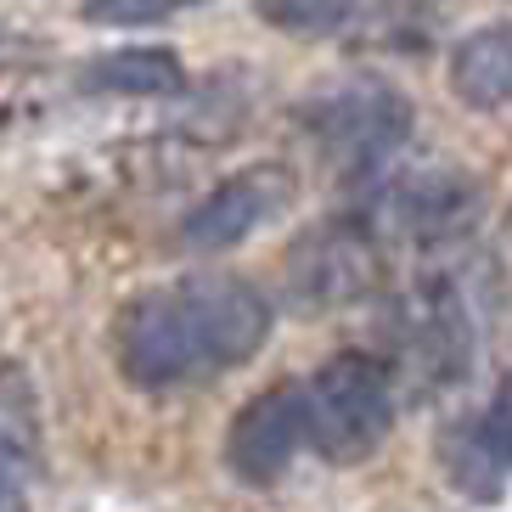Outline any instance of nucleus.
<instances>
[{
  "label": "nucleus",
  "instance_id": "obj_1",
  "mask_svg": "<svg viewBox=\"0 0 512 512\" xmlns=\"http://www.w3.org/2000/svg\"><path fill=\"white\" fill-rule=\"evenodd\" d=\"M276 327V304L248 276L186 271L119 304L107 349L130 389L175 394L248 366Z\"/></svg>",
  "mask_w": 512,
  "mask_h": 512
},
{
  "label": "nucleus",
  "instance_id": "obj_2",
  "mask_svg": "<svg viewBox=\"0 0 512 512\" xmlns=\"http://www.w3.org/2000/svg\"><path fill=\"white\" fill-rule=\"evenodd\" d=\"M484 349V299L467 271H422L383 316V361L400 394H439L473 372Z\"/></svg>",
  "mask_w": 512,
  "mask_h": 512
},
{
  "label": "nucleus",
  "instance_id": "obj_3",
  "mask_svg": "<svg viewBox=\"0 0 512 512\" xmlns=\"http://www.w3.org/2000/svg\"><path fill=\"white\" fill-rule=\"evenodd\" d=\"M400 383L377 349H338L316 372H304V417H310V456L327 467H355L383 451L400 422Z\"/></svg>",
  "mask_w": 512,
  "mask_h": 512
},
{
  "label": "nucleus",
  "instance_id": "obj_4",
  "mask_svg": "<svg viewBox=\"0 0 512 512\" xmlns=\"http://www.w3.org/2000/svg\"><path fill=\"white\" fill-rule=\"evenodd\" d=\"M304 136L316 141V152L338 169V181L377 186L394 169V158L411 147V124L417 107L400 85L389 79H338L327 91H316L299 107Z\"/></svg>",
  "mask_w": 512,
  "mask_h": 512
},
{
  "label": "nucleus",
  "instance_id": "obj_5",
  "mask_svg": "<svg viewBox=\"0 0 512 512\" xmlns=\"http://www.w3.org/2000/svg\"><path fill=\"white\" fill-rule=\"evenodd\" d=\"M383 248H411V254H434L451 248L484 220V186L456 164H411L389 169L377 186H366L361 209Z\"/></svg>",
  "mask_w": 512,
  "mask_h": 512
},
{
  "label": "nucleus",
  "instance_id": "obj_6",
  "mask_svg": "<svg viewBox=\"0 0 512 512\" xmlns=\"http://www.w3.org/2000/svg\"><path fill=\"white\" fill-rule=\"evenodd\" d=\"M389 271V248L366 231V220L355 209L338 220L310 226L293 248H287V304L299 310H344L377 293Z\"/></svg>",
  "mask_w": 512,
  "mask_h": 512
},
{
  "label": "nucleus",
  "instance_id": "obj_7",
  "mask_svg": "<svg viewBox=\"0 0 512 512\" xmlns=\"http://www.w3.org/2000/svg\"><path fill=\"white\" fill-rule=\"evenodd\" d=\"M310 451V417H304V377H276L248 394L226 422V467L248 490H276L293 462Z\"/></svg>",
  "mask_w": 512,
  "mask_h": 512
},
{
  "label": "nucleus",
  "instance_id": "obj_8",
  "mask_svg": "<svg viewBox=\"0 0 512 512\" xmlns=\"http://www.w3.org/2000/svg\"><path fill=\"white\" fill-rule=\"evenodd\" d=\"M293 209H299V175L287 164H248L186 209L181 242L192 254H226L259 231H271Z\"/></svg>",
  "mask_w": 512,
  "mask_h": 512
},
{
  "label": "nucleus",
  "instance_id": "obj_9",
  "mask_svg": "<svg viewBox=\"0 0 512 512\" xmlns=\"http://www.w3.org/2000/svg\"><path fill=\"white\" fill-rule=\"evenodd\" d=\"M445 484L467 501H501L512 484V372L439 439Z\"/></svg>",
  "mask_w": 512,
  "mask_h": 512
},
{
  "label": "nucleus",
  "instance_id": "obj_10",
  "mask_svg": "<svg viewBox=\"0 0 512 512\" xmlns=\"http://www.w3.org/2000/svg\"><path fill=\"white\" fill-rule=\"evenodd\" d=\"M79 91H91V96H181L186 68L164 46H119V51H107V57L85 62Z\"/></svg>",
  "mask_w": 512,
  "mask_h": 512
},
{
  "label": "nucleus",
  "instance_id": "obj_11",
  "mask_svg": "<svg viewBox=\"0 0 512 512\" xmlns=\"http://www.w3.org/2000/svg\"><path fill=\"white\" fill-rule=\"evenodd\" d=\"M451 91L467 107H507L512 102V23L473 29L451 51Z\"/></svg>",
  "mask_w": 512,
  "mask_h": 512
},
{
  "label": "nucleus",
  "instance_id": "obj_12",
  "mask_svg": "<svg viewBox=\"0 0 512 512\" xmlns=\"http://www.w3.org/2000/svg\"><path fill=\"white\" fill-rule=\"evenodd\" d=\"M383 6H344V0H321V6H259V17L271 29H287L299 40H338V34L361 29V23H377Z\"/></svg>",
  "mask_w": 512,
  "mask_h": 512
},
{
  "label": "nucleus",
  "instance_id": "obj_13",
  "mask_svg": "<svg viewBox=\"0 0 512 512\" xmlns=\"http://www.w3.org/2000/svg\"><path fill=\"white\" fill-rule=\"evenodd\" d=\"M0 512H29V467L6 428H0Z\"/></svg>",
  "mask_w": 512,
  "mask_h": 512
},
{
  "label": "nucleus",
  "instance_id": "obj_14",
  "mask_svg": "<svg viewBox=\"0 0 512 512\" xmlns=\"http://www.w3.org/2000/svg\"><path fill=\"white\" fill-rule=\"evenodd\" d=\"M85 23H124V29H147V23H169L175 17V6H164V0H147V6H113V0H102V6H85Z\"/></svg>",
  "mask_w": 512,
  "mask_h": 512
}]
</instances>
